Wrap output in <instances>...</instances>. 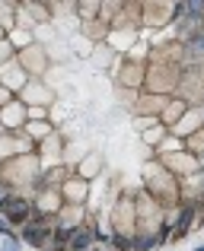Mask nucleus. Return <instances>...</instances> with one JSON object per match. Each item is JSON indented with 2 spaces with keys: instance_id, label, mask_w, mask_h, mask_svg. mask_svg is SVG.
<instances>
[{
  "instance_id": "1",
  "label": "nucleus",
  "mask_w": 204,
  "mask_h": 251,
  "mask_svg": "<svg viewBox=\"0 0 204 251\" xmlns=\"http://www.w3.org/2000/svg\"><path fill=\"white\" fill-rule=\"evenodd\" d=\"M141 175H144V191H147L163 210H175L182 203V181L163 166L160 159H144Z\"/></svg>"
},
{
  "instance_id": "2",
  "label": "nucleus",
  "mask_w": 204,
  "mask_h": 251,
  "mask_svg": "<svg viewBox=\"0 0 204 251\" xmlns=\"http://www.w3.org/2000/svg\"><path fill=\"white\" fill-rule=\"evenodd\" d=\"M134 213H137V235L134 239H153L160 245V239L166 235V210L147 194V191H137L134 194Z\"/></svg>"
},
{
  "instance_id": "3",
  "label": "nucleus",
  "mask_w": 204,
  "mask_h": 251,
  "mask_svg": "<svg viewBox=\"0 0 204 251\" xmlns=\"http://www.w3.org/2000/svg\"><path fill=\"white\" fill-rule=\"evenodd\" d=\"M42 178V159L38 153H26L16 159L0 162V188H26V184H35Z\"/></svg>"
},
{
  "instance_id": "4",
  "label": "nucleus",
  "mask_w": 204,
  "mask_h": 251,
  "mask_svg": "<svg viewBox=\"0 0 204 251\" xmlns=\"http://www.w3.org/2000/svg\"><path fill=\"white\" fill-rule=\"evenodd\" d=\"M182 64H169L160 57L147 54V76H144V92H156V96H173L182 76Z\"/></svg>"
},
{
  "instance_id": "5",
  "label": "nucleus",
  "mask_w": 204,
  "mask_h": 251,
  "mask_svg": "<svg viewBox=\"0 0 204 251\" xmlns=\"http://www.w3.org/2000/svg\"><path fill=\"white\" fill-rule=\"evenodd\" d=\"M109 223H112V239H124V242H134L137 235V213H134V194H118L115 203H112V213H109Z\"/></svg>"
},
{
  "instance_id": "6",
  "label": "nucleus",
  "mask_w": 204,
  "mask_h": 251,
  "mask_svg": "<svg viewBox=\"0 0 204 251\" xmlns=\"http://www.w3.org/2000/svg\"><path fill=\"white\" fill-rule=\"evenodd\" d=\"M175 99H182L185 105H204V61L188 64L179 76V86L173 92Z\"/></svg>"
},
{
  "instance_id": "7",
  "label": "nucleus",
  "mask_w": 204,
  "mask_h": 251,
  "mask_svg": "<svg viewBox=\"0 0 204 251\" xmlns=\"http://www.w3.org/2000/svg\"><path fill=\"white\" fill-rule=\"evenodd\" d=\"M16 61H19V67L26 70V76H29V80H42V76H45V74L51 70V57H48V48H45L42 42H32L29 48L16 51Z\"/></svg>"
},
{
  "instance_id": "8",
  "label": "nucleus",
  "mask_w": 204,
  "mask_h": 251,
  "mask_svg": "<svg viewBox=\"0 0 204 251\" xmlns=\"http://www.w3.org/2000/svg\"><path fill=\"white\" fill-rule=\"evenodd\" d=\"M115 80L131 92L144 89V76H147V61H134V57H118L115 61Z\"/></svg>"
},
{
  "instance_id": "9",
  "label": "nucleus",
  "mask_w": 204,
  "mask_h": 251,
  "mask_svg": "<svg viewBox=\"0 0 204 251\" xmlns=\"http://www.w3.org/2000/svg\"><path fill=\"white\" fill-rule=\"evenodd\" d=\"M160 162L173 172L175 178H192V175H201V159L192 156L188 150H179V153H169V156H160Z\"/></svg>"
},
{
  "instance_id": "10",
  "label": "nucleus",
  "mask_w": 204,
  "mask_h": 251,
  "mask_svg": "<svg viewBox=\"0 0 204 251\" xmlns=\"http://www.w3.org/2000/svg\"><path fill=\"white\" fill-rule=\"evenodd\" d=\"M179 3H141V25L144 29H166L175 19Z\"/></svg>"
},
{
  "instance_id": "11",
  "label": "nucleus",
  "mask_w": 204,
  "mask_h": 251,
  "mask_svg": "<svg viewBox=\"0 0 204 251\" xmlns=\"http://www.w3.org/2000/svg\"><path fill=\"white\" fill-rule=\"evenodd\" d=\"M16 99L26 105V108H45V105L55 102V92L48 89V83H45V80H29Z\"/></svg>"
},
{
  "instance_id": "12",
  "label": "nucleus",
  "mask_w": 204,
  "mask_h": 251,
  "mask_svg": "<svg viewBox=\"0 0 204 251\" xmlns=\"http://www.w3.org/2000/svg\"><path fill=\"white\" fill-rule=\"evenodd\" d=\"M32 213H35L32 201H26V197H16V194H10L3 203H0V216H3L6 223H16V226L29 223V220H32Z\"/></svg>"
},
{
  "instance_id": "13",
  "label": "nucleus",
  "mask_w": 204,
  "mask_h": 251,
  "mask_svg": "<svg viewBox=\"0 0 204 251\" xmlns=\"http://www.w3.org/2000/svg\"><path fill=\"white\" fill-rule=\"evenodd\" d=\"M26 153H35V143L19 130V134H3L0 137V162L6 159H16V156H26Z\"/></svg>"
},
{
  "instance_id": "14",
  "label": "nucleus",
  "mask_w": 204,
  "mask_h": 251,
  "mask_svg": "<svg viewBox=\"0 0 204 251\" xmlns=\"http://www.w3.org/2000/svg\"><path fill=\"white\" fill-rule=\"evenodd\" d=\"M29 121V108H26L19 99H13L10 105L0 108V124H3V134H19Z\"/></svg>"
},
{
  "instance_id": "15",
  "label": "nucleus",
  "mask_w": 204,
  "mask_h": 251,
  "mask_svg": "<svg viewBox=\"0 0 204 251\" xmlns=\"http://www.w3.org/2000/svg\"><path fill=\"white\" fill-rule=\"evenodd\" d=\"M35 153H38V159H42V172H45V166H51V162L58 166V162L64 159V137H61V130H58V127L51 130V134L38 143Z\"/></svg>"
},
{
  "instance_id": "16",
  "label": "nucleus",
  "mask_w": 204,
  "mask_h": 251,
  "mask_svg": "<svg viewBox=\"0 0 204 251\" xmlns=\"http://www.w3.org/2000/svg\"><path fill=\"white\" fill-rule=\"evenodd\" d=\"M204 127V105H188V111L182 115V121L175 124V127H169V134L182 137V140H188L192 134H198Z\"/></svg>"
},
{
  "instance_id": "17",
  "label": "nucleus",
  "mask_w": 204,
  "mask_h": 251,
  "mask_svg": "<svg viewBox=\"0 0 204 251\" xmlns=\"http://www.w3.org/2000/svg\"><path fill=\"white\" fill-rule=\"evenodd\" d=\"M32 207H35V216H58L64 210V197L55 188H42L38 197L32 201Z\"/></svg>"
},
{
  "instance_id": "18",
  "label": "nucleus",
  "mask_w": 204,
  "mask_h": 251,
  "mask_svg": "<svg viewBox=\"0 0 204 251\" xmlns=\"http://www.w3.org/2000/svg\"><path fill=\"white\" fill-rule=\"evenodd\" d=\"M26 83H29V76H26V70L19 67L16 57H13V61H6L3 67H0V86H3V89H10L13 96H19Z\"/></svg>"
},
{
  "instance_id": "19",
  "label": "nucleus",
  "mask_w": 204,
  "mask_h": 251,
  "mask_svg": "<svg viewBox=\"0 0 204 251\" xmlns=\"http://www.w3.org/2000/svg\"><path fill=\"white\" fill-rule=\"evenodd\" d=\"M61 197H64V203H67V207H83V203H87V197H89V181L70 175L67 181L61 184Z\"/></svg>"
},
{
  "instance_id": "20",
  "label": "nucleus",
  "mask_w": 204,
  "mask_h": 251,
  "mask_svg": "<svg viewBox=\"0 0 204 251\" xmlns=\"http://www.w3.org/2000/svg\"><path fill=\"white\" fill-rule=\"evenodd\" d=\"M102 172H105L102 153H99V150H89V153L80 156V162H77V172H74V175L83 178V181H93V178H99Z\"/></svg>"
},
{
  "instance_id": "21",
  "label": "nucleus",
  "mask_w": 204,
  "mask_h": 251,
  "mask_svg": "<svg viewBox=\"0 0 204 251\" xmlns=\"http://www.w3.org/2000/svg\"><path fill=\"white\" fill-rule=\"evenodd\" d=\"M166 102H169V96H156V92H137V99H134V111L137 115H147V118H160L163 115V108H166Z\"/></svg>"
},
{
  "instance_id": "22",
  "label": "nucleus",
  "mask_w": 204,
  "mask_h": 251,
  "mask_svg": "<svg viewBox=\"0 0 204 251\" xmlns=\"http://www.w3.org/2000/svg\"><path fill=\"white\" fill-rule=\"evenodd\" d=\"M141 25V3H121L112 19V29H121V32H137Z\"/></svg>"
},
{
  "instance_id": "23",
  "label": "nucleus",
  "mask_w": 204,
  "mask_h": 251,
  "mask_svg": "<svg viewBox=\"0 0 204 251\" xmlns=\"http://www.w3.org/2000/svg\"><path fill=\"white\" fill-rule=\"evenodd\" d=\"M109 32H112V25H109V23H102V19H89V23H80V35L87 38V42H93V45H105Z\"/></svg>"
},
{
  "instance_id": "24",
  "label": "nucleus",
  "mask_w": 204,
  "mask_h": 251,
  "mask_svg": "<svg viewBox=\"0 0 204 251\" xmlns=\"http://www.w3.org/2000/svg\"><path fill=\"white\" fill-rule=\"evenodd\" d=\"M185 111H188V105L182 102V99L169 96L166 108H163V115H160V124H166V127H175V124L182 121V115H185Z\"/></svg>"
},
{
  "instance_id": "25",
  "label": "nucleus",
  "mask_w": 204,
  "mask_h": 251,
  "mask_svg": "<svg viewBox=\"0 0 204 251\" xmlns=\"http://www.w3.org/2000/svg\"><path fill=\"white\" fill-rule=\"evenodd\" d=\"M96 232L89 226H80V229H70V239H67V251H89Z\"/></svg>"
},
{
  "instance_id": "26",
  "label": "nucleus",
  "mask_w": 204,
  "mask_h": 251,
  "mask_svg": "<svg viewBox=\"0 0 204 251\" xmlns=\"http://www.w3.org/2000/svg\"><path fill=\"white\" fill-rule=\"evenodd\" d=\"M105 45H112V48H115L118 54H124V57H128L131 45H137V35H134V32H121V29H112V32H109V38H105Z\"/></svg>"
},
{
  "instance_id": "27",
  "label": "nucleus",
  "mask_w": 204,
  "mask_h": 251,
  "mask_svg": "<svg viewBox=\"0 0 204 251\" xmlns=\"http://www.w3.org/2000/svg\"><path fill=\"white\" fill-rule=\"evenodd\" d=\"M166 137H169V127H166V124H160V121H156L150 130H144V134H141V140L147 143V147H153V150H156L163 140H166Z\"/></svg>"
},
{
  "instance_id": "28",
  "label": "nucleus",
  "mask_w": 204,
  "mask_h": 251,
  "mask_svg": "<svg viewBox=\"0 0 204 251\" xmlns=\"http://www.w3.org/2000/svg\"><path fill=\"white\" fill-rule=\"evenodd\" d=\"M179 150H185V140H182V137H175V134H169L166 140H163L160 147L153 150V159H160V156H169V153H179Z\"/></svg>"
},
{
  "instance_id": "29",
  "label": "nucleus",
  "mask_w": 204,
  "mask_h": 251,
  "mask_svg": "<svg viewBox=\"0 0 204 251\" xmlns=\"http://www.w3.org/2000/svg\"><path fill=\"white\" fill-rule=\"evenodd\" d=\"M83 207H67V203H64V210L61 213H58V223H67V229H80L83 226Z\"/></svg>"
},
{
  "instance_id": "30",
  "label": "nucleus",
  "mask_w": 204,
  "mask_h": 251,
  "mask_svg": "<svg viewBox=\"0 0 204 251\" xmlns=\"http://www.w3.org/2000/svg\"><path fill=\"white\" fill-rule=\"evenodd\" d=\"M0 29L6 32V35H10L13 29H16V3H0Z\"/></svg>"
},
{
  "instance_id": "31",
  "label": "nucleus",
  "mask_w": 204,
  "mask_h": 251,
  "mask_svg": "<svg viewBox=\"0 0 204 251\" xmlns=\"http://www.w3.org/2000/svg\"><path fill=\"white\" fill-rule=\"evenodd\" d=\"M185 150H188L192 156H198V159L204 156V127L198 130V134H192V137L185 140Z\"/></svg>"
},
{
  "instance_id": "32",
  "label": "nucleus",
  "mask_w": 204,
  "mask_h": 251,
  "mask_svg": "<svg viewBox=\"0 0 204 251\" xmlns=\"http://www.w3.org/2000/svg\"><path fill=\"white\" fill-rule=\"evenodd\" d=\"M16 57V48L10 45V38H0V67H3L6 61H13Z\"/></svg>"
},
{
  "instance_id": "33",
  "label": "nucleus",
  "mask_w": 204,
  "mask_h": 251,
  "mask_svg": "<svg viewBox=\"0 0 204 251\" xmlns=\"http://www.w3.org/2000/svg\"><path fill=\"white\" fill-rule=\"evenodd\" d=\"M160 121V118H147V115H134V130L137 134H144V130H150L153 124Z\"/></svg>"
},
{
  "instance_id": "34",
  "label": "nucleus",
  "mask_w": 204,
  "mask_h": 251,
  "mask_svg": "<svg viewBox=\"0 0 204 251\" xmlns=\"http://www.w3.org/2000/svg\"><path fill=\"white\" fill-rule=\"evenodd\" d=\"M93 51H96V45L93 42H87V38H77V54H80V57H89V54H93Z\"/></svg>"
},
{
  "instance_id": "35",
  "label": "nucleus",
  "mask_w": 204,
  "mask_h": 251,
  "mask_svg": "<svg viewBox=\"0 0 204 251\" xmlns=\"http://www.w3.org/2000/svg\"><path fill=\"white\" fill-rule=\"evenodd\" d=\"M3 251H19V239H16V235H10V232L3 235Z\"/></svg>"
},
{
  "instance_id": "36",
  "label": "nucleus",
  "mask_w": 204,
  "mask_h": 251,
  "mask_svg": "<svg viewBox=\"0 0 204 251\" xmlns=\"http://www.w3.org/2000/svg\"><path fill=\"white\" fill-rule=\"evenodd\" d=\"M13 99H16V96H13L10 89H3V86H0V108H3V105H10Z\"/></svg>"
},
{
  "instance_id": "37",
  "label": "nucleus",
  "mask_w": 204,
  "mask_h": 251,
  "mask_svg": "<svg viewBox=\"0 0 204 251\" xmlns=\"http://www.w3.org/2000/svg\"><path fill=\"white\" fill-rule=\"evenodd\" d=\"M0 38H6V32H3V29H0Z\"/></svg>"
},
{
  "instance_id": "38",
  "label": "nucleus",
  "mask_w": 204,
  "mask_h": 251,
  "mask_svg": "<svg viewBox=\"0 0 204 251\" xmlns=\"http://www.w3.org/2000/svg\"><path fill=\"white\" fill-rule=\"evenodd\" d=\"M0 137H3V124H0Z\"/></svg>"
},
{
  "instance_id": "39",
  "label": "nucleus",
  "mask_w": 204,
  "mask_h": 251,
  "mask_svg": "<svg viewBox=\"0 0 204 251\" xmlns=\"http://www.w3.org/2000/svg\"><path fill=\"white\" fill-rule=\"evenodd\" d=\"M198 251H204V245H201V248H198Z\"/></svg>"
},
{
  "instance_id": "40",
  "label": "nucleus",
  "mask_w": 204,
  "mask_h": 251,
  "mask_svg": "<svg viewBox=\"0 0 204 251\" xmlns=\"http://www.w3.org/2000/svg\"><path fill=\"white\" fill-rule=\"evenodd\" d=\"M201 162H204V156H201Z\"/></svg>"
}]
</instances>
